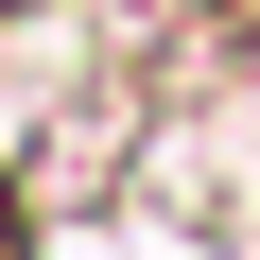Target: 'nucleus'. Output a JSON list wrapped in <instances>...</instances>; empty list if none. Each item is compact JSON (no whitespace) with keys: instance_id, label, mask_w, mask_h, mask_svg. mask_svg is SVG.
<instances>
[{"instance_id":"f257e3e1","label":"nucleus","mask_w":260,"mask_h":260,"mask_svg":"<svg viewBox=\"0 0 260 260\" xmlns=\"http://www.w3.org/2000/svg\"><path fill=\"white\" fill-rule=\"evenodd\" d=\"M0 18H18V0H0Z\"/></svg>"}]
</instances>
